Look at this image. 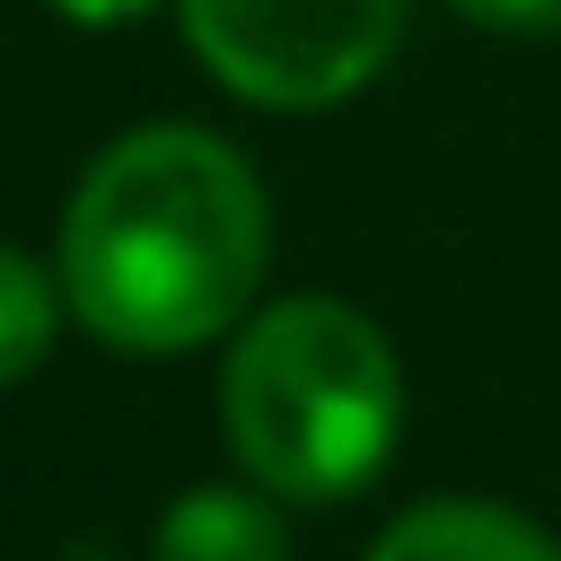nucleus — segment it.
<instances>
[{"label": "nucleus", "instance_id": "6", "mask_svg": "<svg viewBox=\"0 0 561 561\" xmlns=\"http://www.w3.org/2000/svg\"><path fill=\"white\" fill-rule=\"evenodd\" d=\"M53 272H35L18 245H0V386H18L26 368H44V351H53Z\"/></svg>", "mask_w": 561, "mask_h": 561}, {"label": "nucleus", "instance_id": "7", "mask_svg": "<svg viewBox=\"0 0 561 561\" xmlns=\"http://www.w3.org/2000/svg\"><path fill=\"white\" fill-rule=\"evenodd\" d=\"M447 9L491 35H561V0H447Z\"/></svg>", "mask_w": 561, "mask_h": 561}, {"label": "nucleus", "instance_id": "4", "mask_svg": "<svg viewBox=\"0 0 561 561\" xmlns=\"http://www.w3.org/2000/svg\"><path fill=\"white\" fill-rule=\"evenodd\" d=\"M149 561H289V526H280V508H272V491L202 482V491H184V500L158 517Z\"/></svg>", "mask_w": 561, "mask_h": 561}, {"label": "nucleus", "instance_id": "5", "mask_svg": "<svg viewBox=\"0 0 561 561\" xmlns=\"http://www.w3.org/2000/svg\"><path fill=\"white\" fill-rule=\"evenodd\" d=\"M368 561H561L543 526L491 508V500H430V508H403Z\"/></svg>", "mask_w": 561, "mask_h": 561}, {"label": "nucleus", "instance_id": "3", "mask_svg": "<svg viewBox=\"0 0 561 561\" xmlns=\"http://www.w3.org/2000/svg\"><path fill=\"white\" fill-rule=\"evenodd\" d=\"M403 9L412 0H175L202 70L272 114L359 96L394 53Z\"/></svg>", "mask_w": 561, "mask_h": 561}, {"label": "nucleus", "instance_id": "1", "mask_svg": "<svg viewBox=\"0 0 561 561\" xmlns=\"http://www.w3.org/2000/svg\"><path fill=\"white\" fill-rule=\"evenodd\" d=\"M263 254L272 210L254 167L202 123H140L79 175L53 280L96 342L158 359L237 333Z\"/></svg>", "mask_w": 561, "mask_h": 561}, {"label": "nucleus", "instance_id": "8", "mask_svg": "<svg viewBox=\"0 0 561 561\" xmlns=\"http://www.w3.org/2000/svg\"><path fill=\"white\" fill-rule=\"evenodd\" d=\"M70 26H140V18H158L167 0H53Z\"/></svg>", "mask_w": 561, "mask_h": 561}, {"label": "nucleus", "instance_id": "2", "mask_svg": "<svg viewBox=\"0 0 561 561\" xmlns=\"http://www.w3.org/2000/svg\"><path fill=\"white\" fill-rule=\"evenodd\" d=\"M228 456L272 500H351L403 430V368L342 298H280L237 324L219 368Z\"/></svg>", "mask_w": 561, "mask_h": 561}]
</instances>
